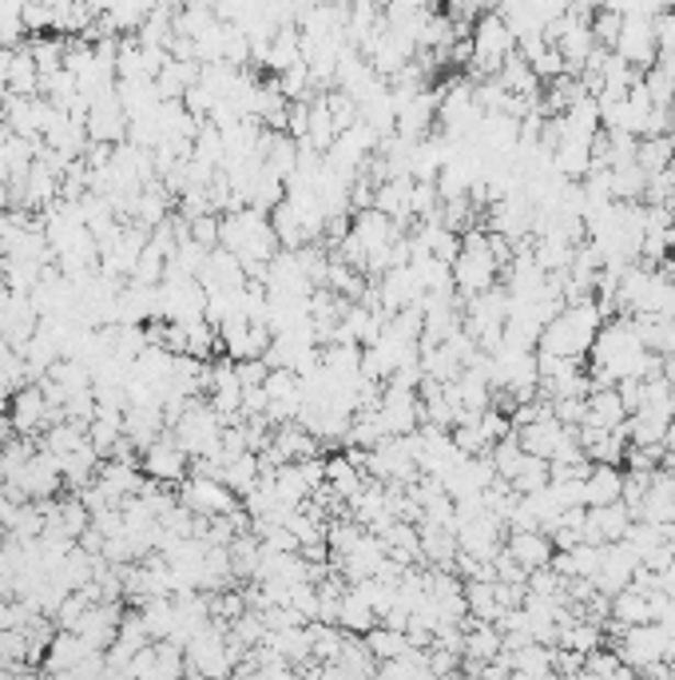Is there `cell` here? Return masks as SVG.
Wrapping results in <instances>:
<instances>
[{
	"label": "cell",
	"mask_w": 675,
	"mask_h": 680,
	"mask_svg": "<svg viewBox=\"0 0 675 680\" xmlns=\"http://www.w3.org/2000/svg\"><path fill=\"white\" fill-rule=\"evenodd\" d=\"M517 53V32L513 24L500 16L497 9L481 12L477 21L469 24V76L473 80H485V76H497L500 64Z\"/></svg>",
	"instance_id": "6da1fadb"
},
{
	"label": "cell",
	"mask_w": 675,
	"mask_h": 680,
	"mask_svg": "<svg viewBox=\"0 0 675 680\" xmlns=\"http://www.w3.org/2000/svg\"><path fill=\"white\" fill-rule=\"evenodd\" d=\"M465 243H461V255L449 267H453V283H458V294H481L500 279V263L488 247V231L481 227H469L461 231Z\"/></svg>",
	"instance_id": "7a4b0ae2"
},
{
	"label": "cell",
	"mask_w": 675,
	"mask_h": 680,
	"mask_svg": "<svg viewBox=\"0 0 675 680\" xmlns=\"http://www.w3.org/2000/svg\"><path fill=\"white\" fill-rule=\"evenodd\" d=\"M179 502L188 505L199 517H223V513L243 510V498L230 490L223 478H211V473H188L179 482Z\"/></svg>",
	"instance_id": "3957f363"
},
{
	"label": "cell",
	"mask_w": 675,
	"mask_h": 680,
	"mask_svg": "<svg viewBox=\"0 0 675 680\" xmlns=\"http://www.w3.org/2000/svg\"><path fill=\"white\" fill-rule=\"evenodd\" d=\"M9 419L21 438H41L53 422L64 419V410H56L53 402H48L41 382H24V387L9 398Z\"/></svg>",
	"instance_id": "277c9868"
},
{
	"label": "cell",
	"mask_w": 675,
	"mask_h": 680,
	"mask_svg": "<svg viewBox=\"0 0 675 680\" xmlns=\"http://www.w3.org/2000/svg\"><path fill=\"white\" fill-rule=\"evenodd\" d=\"M139 470H144L151 482L179 486L191 473V454L179 446L171 430H164V434H159V438L151 442L144 454H139Z\"/></svg>",
	"instance_id": "5b68a950"
},
{
	"label": "cell",
	"mask_w": 675,
	"mask_h": 680,
	"mask_svg": "<svg viewBox=\"0 0 675 680\" xmlns=\"http://www.w3.org/2000/svg\"><path fill=\"white\" fill-rule=\"evenodd\" d=\"M378 419H382L385 434H414L421 426V394H417V387L385 382L382 394H378Z\"/></svg>",
	"instance_id": "8992f818"
},
{
	"label": "cell",
	"mask_w": 675,
	"mask_h": 680,
	"mask_svg": "<svg viewBox=\"0 0 675 680\" xmlns=\"http://www.w3.org/2000/svg\"><path fill=\"white\" fill-rule=\"evenodd\" d=\"M612 53L623 56V60L632 64L635 73H644V68H652L655 60H660V48H655V29H652V16H644V12H628L623 16V29L620 36H616Z\"/></svg>",
	"instance_id": "52a82bcc"
},
{
	"label": "cell",
	"mask_w": 675,
	"mask_h": 680,
	"mask_svg": "<svg viewBox=\"0 0 675 680\" xmlns=\"http://www.w3.org/2000/svg\"><path fill=\"white\" fill-rule=\"evenodd\" d=\"M36 326H41V311L32 303V294L4 291V299H0V338H4L12 350H21V346L36 335Z\"/></svg>",
	"instance_id": "ba28073f"
},
{
	"label": "cell",
	"mask_w": 675,
	"mask_h": 680,
	"mask_svg": "<svg viewBox=\"0 0 675 680\" xmlns=\"http://www.w3.org/2000/svg\"><path fill=\"white\" fill-rule=\"evenodd\" d=\"M632 510L623 502H608V505H588V517H584V542L593 545H612L623 542L628 525H632Z\"/></svg>",
	"instance_id": "9c48e42d"
},
{
	"label": "cell",
	"mask_w": 675,
	"mask_h": 680,
	"mask_svg": "<svg viewBox=\"0 0 675 680\" xmlns=\"http://www.w3.org/2000/svg\"><path fill=\"white\" fill-rule=\"evenodd\" d=\"M120 621H124V605H120V601H92L76 633H80L92 649L104 653L115 640V633H120Z\"/></svg>",
	"instance_id": "30bf717a"
},
{
	"label": "cell",
	"mask_w": 675,
	"mask_h": 680,
	"mask_svg": "<svg viewBox=\"0 0 675 680\" xmlns=\"http://www.w3.org/2000/svg\"><path fill=\"white\" fill-rule=\"evenodd\" d=\"M505 554H509L525 573H532V569L549 566L556 549H552V537L544 534V529H509V534H505Z\"/></svg>",
	"instance_id": "8fae6325"
},
{
	"label": "cell",
	"mask_w": 675,
	"mask_h": 680,
	"mask_svg": "<svg viewBox=\"0 0 675 680\" xmlns=\"http://www.w3.org/2000/svg\"><path fill=\"white\" fill-rule=\"evenodd\" d=\"M552 171L561 179L581 183L593 171V140H556V147H552Z\"/></svg>",
	"instance_id": "7c38bea8"
},
{
	"label": "cell",
	"mask_w": 675,
	"mask_h": 680,
	"mask_svg": "<svg viewBox=\"0 0 675 680\" xmlns=\"http://www.w3.org/2000/svg\"><path fill=\"white\" fill-rule=\"evenodd\" d=\"M374 625H378V609L370 605L365 589L350 581L342 593V609H338V628H346V633H353V637H365Z\"/></svg>",
	"instance_id": "4fadbf2b"
},
{
	"label": "cell",
	"mask_w": 675,
	"mask_h": 680,
	"mask_svg": "<svg viewBox=\"0 0 675 680\" xmlns=\"http://www.w3.org/2000/svg\"><path fill=\"white\" fill-rule=\"evenodd\" d=\"M623 490V470L608 466V461H593V470L584 478V505H608L620 502Z\"/></svg>",
	"instance_id": "5bb4252c"
},
{
	"label": "cell",
	"mask_w": 675,
	"mask_h": 680,
	"mask_svg": "<svg viewBox=\"0 0 675 680\" xmlns=\"http://www.w3.org/2000/svg\"><path fill=\"white\" fill-rule=\"evenodd\" d=\"M326 486H330L342 502H350V498H358V490L365 486V470L350 458V454H330V458H326Z\"/></svg>",
	"instance_id": "9a60e30c"
},
{
	"label": "cell",
	"mask_w": 675,
	"mask_h": 680,
	"mask_svg": "<svg viewBox=\"0 0 675 680\" xmlns=\"http://www.w3.org/2000/svg\"><path fill=\"white\" fill-rule=\"evenodd\" d=\"M635 164H640L648 176H660L664 168H672L675 164V136L672 132L640 136V144H635Z\"/></svg>",
	"instance_id": "2e32d148"
},
{
	"label": "cell",
	"mask_w": 675,
	"mask_h": 680,
	"mask_svg": "<svg viewBox=\"0 0 675 680\" xmlns=\"http://www.w3.org/2000/svg\"><path fill=\"white\" fill-rule=\"evenodd\" d=\"M365 649L374 653V660L382 665V660H394V657H402V653H409L414 645H409V637H405V628H390V625H382L378 621L370 633H365Z\"/></svg>",
	"instance_id": "e0dca14e"
},
{
	"label": "cell",
	"mask_w": 675,
	"mask_h": 680,
	"mask_svg": "<svg viewBox=\"0 0 675 680\" xmlns=\"http://www.w3.org/2000/svg\"><path fill=\"white\" fill-rule=\"evenodd\" d=\"M648 196V171L640 164H620L612 168V199L616 203H640Z\"/></svg>",
	"instance_id": "ac0fdd59"
},
{
	"label": "cell",
	"mask_w": 675,
	"mask_h": 680,
	"mask_svg": "<svg viewBox=\"0 0 675 680\" xmlns=\"http://www.w3.org/2000/svg\"><path fill=\"white\" fill-rule=\"evenodd\" d=\"M465 605H469V617L473 621H497L505 613V605L497 601V589L493 581H465Z\"/></svg>",
	"instance_id": "d6986e66"
},
{
	"label": "cell",
	"mask_w": 675,
	"mask_h": 680,
	"mask_svg": "<svg viewBox=\"0 0 675 680\" xmlns=\"http://www.w3.org/2000/svg\"><path fill=\"white\" fill-rule=\"evenodd\" d=\"M552 482V466H549V458H537V454H529L525 450V461H520V470L513 473V490L525 498V493H532V490H544V486Z\"/></svg>",
	"instance_id": "ffe728a7"
},
{
	"label": "cell",
	"mask_w": 675,
	"mask_h": 680,
	"mask_svg": "<svg viewBox=\"0 0 675 680\" xmlns=\"http://www.w3.org/2000/svg\"><path fill=\"white\" fill-rule=\"evenodd\" d=\"M652 29H655V48H660V56L675 53V9L652 12Z\"/></svg>",
	"instance_id": "44dd1931"
},
{
	"label": "cell",
	"mask_w": 675,
	"mask_h": 680,
	"mask_svg": "<svg viewBox=\"0 0 675 680\" xmlns=\"http://www.w3.org/2000/svg\"><path fill=\"white\" fill-rule=\"evenodd\" d=\"M441 9H446L453 21H477L481 12L497 9V0H441Z\"/></svg>",
	"instance_id": "7402d4cb"
},
{
	"label": "cell",
	"mask_w": 675,
	"mask_h": 680,
	"mask_svg": "<svg viewBox=\"0 0 675 680\" xmlns=\"http://www.w3.org/2000/svg\"><path fill=\"white\" fill-rule=\"evenodd\" d=\"M191 239L203 243L207 252H215V247H218V215H215V211H207V215L191 220Z\"/></svg>",
	"instance_id": "603a6c76"
},
{
	"label": "cell",
	"mask_w": 675,
	"mask_h": 680,
	"mask_svg": "<svg viewBox=\"0 0 675 680\" xmlns=\"http://www.w3.org/2000/svg\"><path fill=\"white\" fill-rule=\"evenodd\" d=\"M660 271H664V275H667V279H672V283H675V252H672V255H667V259H664V263H660Z\"/></svg>",
	"instance_id": "cb8c5ba5"
},
{
	"label": "cell",
	"mask_w": 675,
	"mask_h": 680,
	"mask_svg": "<svg viewBox=\"0 0 675 680\" xmlns=\"http://www.w3.org/2000/svg\"><path fill=\"white\" fill-rule=\"evenodd\" d=\"M0 450H4V442H0Z\"/></svg>",
	"instance_id": "d4e9b609"
}]
</instances>
